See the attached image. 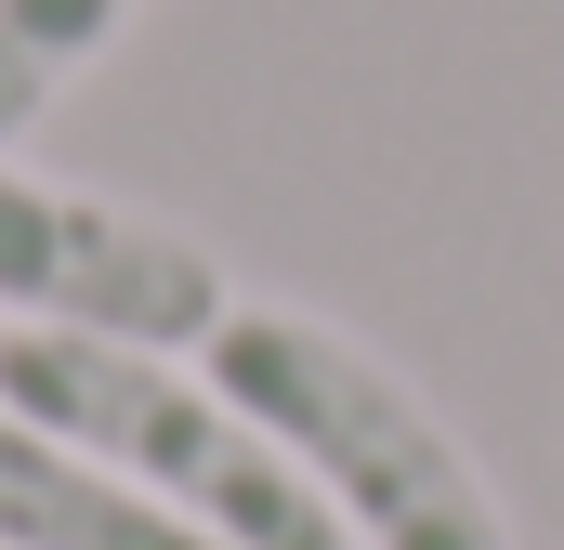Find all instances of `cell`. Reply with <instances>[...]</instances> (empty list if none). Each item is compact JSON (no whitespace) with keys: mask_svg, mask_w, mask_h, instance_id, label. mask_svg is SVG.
Returning a JSON list of instances; mask_svg holds the SVG:
<instances>
[{"mask_svg":"<svg viewBox=\"0 0 564 550\" xmlns=\"http://www.w3.org/2000/svg\"><path fill=\"white\" fill-rule=\"evenodd\" d=\"M197 367L302 459V485L328 498V525L355 550H512V512L473 472V446L446 432V407L341 315L237 288V315L197 341Z\"/></svg>","mask_w":564,"mask_h":550,"instance_id":"obj_1","label":"cell"},{"mask_svg":"<svg viewBox=\"0 0 564 550\" xmlns=\"http://www.w3.org/2000/svg\"><path fill=\"white\" fill-rule=\"evenodd\" d=\"M0 394L40 432H66L79 459H106L119 485H144L158 512H184L210 550H355L328 525V498L302 485V459L197 354L79 341V328H0Z\"/></svg>","mask_w":564,"mask_h":550,"instance_id":"obj_2","label":"cell"},{"mask_svg":"<svg viewBox=\"0 0 564 550\" xmlns=\"http://www.w3.org/2000/svg\"><path fill=\"white\" fill-rule=\"evenodd\" d=\"M224 315H237V275H224V250L197 223L0 157V328H79V341L197 354Z\"/></svg>","mask_w":564,"mask_h":550,"instance_id":"obj_3","label":"cell"},{"mask_svg":"<svg viewBox=\"0 0 564 550\" xmlns=\"http://www.w3.org/2000/svg\"><path fill=\"white\" fill-rule=\"evenodd\" d=\"M0 550H210V538L0 394Z\"/></svg>","mask_w":564,"mask_h":550,"instance_id":"obj_4","label":"cell"},{"mask_svg":"<svg viewBox=\"0 0 564 550\" xmlns=\"http://www.w3.org/2000/svg\"><path fill=\"white\" fill-rule=\"evenodd\" d=\"M132 13H144V0H0V157L119 53Z\"/></svg>","mask_w":564,"mask_h":550,"instance_id":"obj_5","label":"cell"}]
</instances>
